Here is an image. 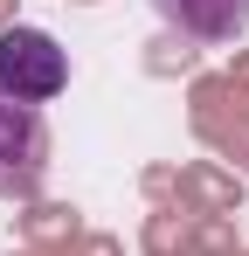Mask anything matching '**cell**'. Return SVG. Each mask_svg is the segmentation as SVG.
<instances>
[{
    "label": "cell",
    "mask_w": 249,
    "mask_h": 256,
    "mask_svg": "<svg viewBox=\"0 0 249 256\" xmlns=\"http://www.w3.org/2000/svg\"><path fill=\"white\" fill-rule=\"evenodd\" d=\"M166 21L194 42H236L249 35V0H152Z\"/></svg>",
    "instance_id": "cell-3"
},
{
    "label": "cell",
    "mask_w": 249,
    "mask_h": 256,
    "mask_svg": "<svg viewBox=\"0 0 249 256\" xmlns=\"http://www.w3.org/2000/svg\"><path fill=\"white\" fill-rule=\"evenodd\" d=\"M62 84H70V56L56 48V35H42V28H7L0 35V97L48 104Z\"/></svg>",
    "instance_id": "cell-2"
},
{
    "label": "cell",
    "mask_w": 249,
    "mask_h": 256,
    "mask_svg": "<svg viewBox=\"0 0 249 256\" xmlns=\"http://www.w3.org/2000/svg\"><path fill=\"white\" fill-rule=\"evenodd\" d=\"M48 180V125L35 104L0 97V201H35Z\"/></svg>",
    "instance_id": "cell-1"
}]
</instances>
